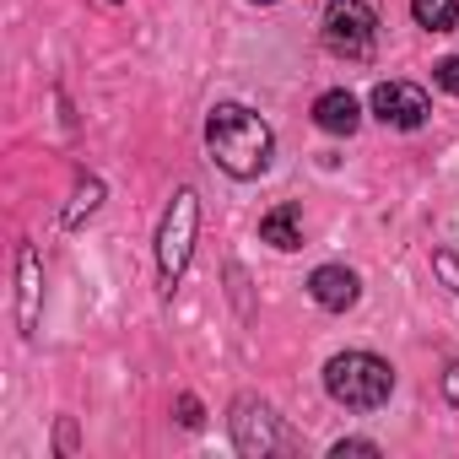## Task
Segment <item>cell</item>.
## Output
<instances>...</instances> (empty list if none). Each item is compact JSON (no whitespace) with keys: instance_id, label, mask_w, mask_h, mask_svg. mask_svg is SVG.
Here are the masks:
<instances>
[{"instance_id":"ac0fdd59","label":"cell","mask_w":459,"mask_h":459,"mask_svg":"<svg viewBox=\"0 0 459 459\" xmlns=\"http://www.w3.org/2000/svg\"><path fill=\"white\" fill-rule=\"evenodd\" d=\"M260 6H271V0H260Z\"/></svg>"},{"instance_id":"7c38bea8","label":"cell","mask_w":459,"mask_h":459,"mask_svg":"<svg viewBox=\"0 0 459 459\" xmlns=\"http://www.w3.org/2000/svg\"><path fill=\"white\" fill-rule=\"evenodd\" d=\"M98 200H103V184H98V178H87V184L76 189V200H71V211H65V221L76 227L82 216H92V211H98Z\"/></svg>"},{"instance_id":"7a4b0ae2","label":"cell","mask_w":459,"mask_h":459,"mask_svg":"<svg viewBox=\"0 0 459 459\" xmlns=\"http://www.w3.org/2000/svg\"><path fill=\"white\" fill-rule=\"evenodd\" d=\"M325 389H330V400L346 405V411H378V405L389 400V389H394V373H389V362L373 357V351H341V357H330V368H325Z\"/></svg>"},{"instance_id":"4fadbf2b","label":"cell","mask_w":459,"mask_h":459,"mask_svg":"<svg viewBox=\"0 0 459 459\" xmlns=\"http://www.w3.org/2000/svg\"><path fill=\"white\" fill-rule=\"evenodd\" d=\"M432 271H437V276L448 281V292L459 298V255H454V249H437V255H432Z\"/></svg>"},{"instance_id":"3957f363","label":"cell","mask_w":459,"mask_h":459,"mask_svg":"<svg viewBox=\"0 0 459 459\" xmlns=\"http://www.w3.org/2000/svg\"><path fill=\"white\" fill-rule=\"evenodd\" d=\"M195 233H200V195L195 189H178L168 216H162V233H157V271H162V287L173 292V281L184 276L189 255H195Z\"/></svg>"},{"instance_id":"ba28073f","label":"cell","mask_w":459,"mask_h":459,"mask_svg":"<svg viewBox=\"0 0 459 459\" xmlns=\"http://www.w3.org/2000/svg\"><path fill=\"white\" fill-rule=\"evenodd\" d=\"M308 298H314L319 308H330V314H346V308L362 298V281H357L346 265H319V271L308 276Z\"/></svg>"},{"instance_id":"9a60e30c","label":"cell","mask_w":459,"mask_h":459,"mask_svg":"<svg viewBox=\"0 0 459 459\" xmlns=\"http://www.w3.org/2000/svg\"><path fill=\"white\" fill-rule=\"evenodd\" d=\"M330 454H335V459H346V454H378V443H368V437H341Z\"/></svg>"},{"instance_id":"8fae6325","label":"cell","mask_w":459,"mask_h":459,"mask_svg":"<svg viewBox=\"0 0 459 459\" xmlns=\"http://www.w3.org/2000/svg\"><path fill=\"white\" fill-rule=\"evenodd\" d=\"M411 17L427 28V33H448L459 22V6L454 0H411Z\"/></svg>"},{"instance_id":"6da1fadb","label":"cell","mask_w":459,"mask_h":459,"mask_svg":"<svg viewBox=\"0 0 459 459\" xmlns=\"http://www.w3.org/2000/svg\"><path fill=\"white\" fill-rule=\"evenodd\" d=\"M205 146L216 157L221 173L233 178H260L271 168V152H276V135L260 114H249L244 103H216L211 119H205Z\"/></svg>"},{"instance_id":"8992f818","label":"cell","mask_w":459,"mask_h":459,"mask_svg":"<svg viewBox=\"0 0 459 459\" xmlns=\"http://www.w3.org/2000/svg\"><path fill=\"white\" fill-rule=\"evenodd\" d=\"M373 114H378L384 125H394V130H416V125H427L432 103H427V92L411 87V82H378V87H373Z\"/></svg>"},{"instance_id":"2e32d148","label":"cell","mask_w":459,"mask_h":459,"mask_svg":"<svg viewBox=\"0 0 459 459\" xmlns=\"http://www.w3.org/2000/svg\"><path fill=\"white\" fill-rule=\"evenodd\" d=\"M178 421H184V427H200V421H205V416H200V400H195V394H184V400H178Z\"/></svg>"},{"instance_id":"9c48e42d","label":"cell","mask_w":459,"mask_h":459,"mask_svg":"<svg viewBox=\"0 0 459 459\" xmlns=\"http://www.w3.org/2000/svg\"><path fill=\"white\" fill-rule=\"evenodd\" d=\"M357 119H362V108H357V98H351V92H325V98L314 103V125H319V130H330V135H351V130H357Z\"/></svg>"},{"instance_id":"52a82bcc","label":"cell","mask_w":459,"mask_h":459,"mask_svg":"<svg viewBox=\"0 0 459 459\" xmlns=\"http://www.w3.org/2000/svg\"><path fill=\"white\" fill-rule=\"evenodd\" d=\"M17 330L22 335H33L39 330V303H44V265H39V255H33V244H22L17 249Z\"/></svg>"},{"instance_id":"5b68a950","label":"cell","mask_w":459,"mask_h":459,"mask_svg":"<svg viewBox=\"0 0 459 459\" xmlns=\"http://www.w3.org/2000/svg\"><path fill=\"white\" fill-rule=\"evenodd\" d=\"M233 443L249 459H271V454H298V437L281 427V416L265 400H238L233 405Z\"/></svg>"},{"instance_id":"277c9868","label":"cell","mask_w":459,"mask_h":459,"mask_svg":"<svg viewBox=\"0 0 459 459\" xmlns=\"http://www.w3.org/2000/svg\"><path fill=\"white\" fill-rule=\"evenodd\" d=\"M373 44H378V17L362 0H330L325 12V49L341 55V60H373Z\"/></svg>"},{"instance_id":"30bf717a","label":"cell","mask_w":459,"mask_h":459,"mask_svg":"<svg viewBox=\"0 0 459 459\" xmlns=\"http://www.w3.org/2000/svg\"><path fill=\"white\" fill-rule=\"evenodd\" d=\"M260 238H265L271 249H303V216H298V205L265 211V216H260Z\"/></svg>"},{"instance_id":"5bb4252c","label":"cell","mask_w":459,"mask_h":459,"mask_svg":"<svg viewBox=\"0 0 459 459\" xmlns=\"http://www.w3.org/2000/svg\"><path fill=\"white\" fill-rule=\"evenodd\" d=\"M432 82H437L443 92H454V98H459V55H448V60H437V65H432Z\"/></svg>"},{"instance_id":"e0dca14e","label":"cell","mask_w":459,"mask_h":459,"mask_svg":"<svg viewBox=\"0 0 459 459\" xmlns=\"http://www.w3.org/2000/svg\"><path fill=\"white\" fill-rule=\"evenodd\" d=\"M443 394H448V400H454V405H459V362H454V368H448V373H443Z\"/></svg>"}]
</instances>
